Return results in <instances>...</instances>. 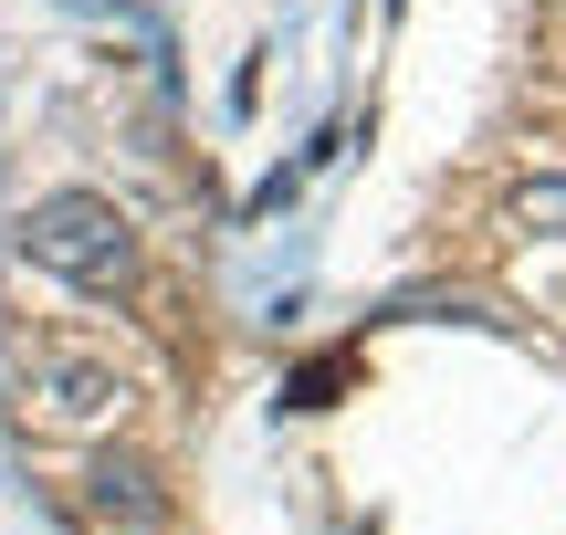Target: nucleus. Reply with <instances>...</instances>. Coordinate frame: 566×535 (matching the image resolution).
I'll return each instance as SVG.
<instances>
[{
	"label": "nucleus",
	"instance_id": "nucleus-1",
	"mask_svg": "<svg viewBox=\"0 0 566 535\" xmlns=\"http://www.w3.org/2000/svg\"><path fill=\"white\" fill-rule=\"evenodd\" d=\"M21 263H42L74 294H126V273H137V221H126L105 189H53V200L21 210Z\"/></svg>",
	"mask_w": 566,
	"mask_h": 535
},
{
	"label": "nucleus",
	"instance_id": "nucleus-2",
	"mask_svg": "<svg viewBox=\"0 0 566 535\" xmlns=\"http://www.w3.org/2000/svg\"><path fill=\"white\" fill-rule=\"evenodd\" d=\"M84 515H95L105 535H168V525H179V504H168L158 462H137V452H105L95 473H84Z\"/></svg>",
	"mask_w": 566,
	"mask_h": 535
},
{
	"label": "nucleus",
	"instance_id": "nucleus-3",
	"mask_svg": "<svg viewBox=\"0 0 566 535\" xmlns=\"http://www.w3.org/2000/svg\"><path fill=\"white\" fill-rule=\"evenodd\" d=\"M42 420H116L126 410V378L116 368H84V357H42Z\"/></svg>",
	"mask_w": 566,
	"mask_h": 535
},
{
	"label": "nucleus",
	"instance_id": "nucleus-4",
	"mask_svg": "<svg viewBox=\"0 0 566 535\" xmlns=\"http://www.w3.org/2000/svg\"><path fill=\"white\" fill-rule=\"evenodd\" d=\"M514 221H525V231H556V242H566V179H525V189H514Z\"/></svg>",
	"mask_w": 566,
	"mask_h": 535
}]
</instances>
